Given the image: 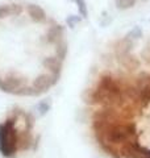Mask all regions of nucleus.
<instances>
[{
    "label": "nucleus",
    "mask_w": 150,
    "mask_h": 158,
    "mask_svg": "<svg viewBox=\"0 0 150 158\" xmlns=\"http://www.w3.org/2000/svg\"><path fill=\"white\" fill-rule=\"evenodd\" d=\"M25 9H27V13H28V17L32 20L33 23H37V24H44L48 21V15L45 12V9L38 6V4H34V3H29L25 6Z\"/></svg>",
    "instance_id": "nucleus-7"
},
{
    "label": "nucleus",
    "mask_w": 150,
    "mask_h": 158,
    "mask_svg": "<svg viewBox=\"0 0 150 158\" xmlns=\"http://www.w3.org/2000/svg\"><path fill=\"white\" fill-rule=\"evenodd\" d=\"M8 16H13L11 4H0V19H6Z\"/></svg>",
    "instance_id": "nucleus-17"
},
{
    "label": "nucleus",
    "mask_w": 150,
    "mask_h": 158,
    "mask_svg": "<svg viewBox=\"0 0 150 158\" xmlns=\"http://www.w3.org/2000/svg\"><path fill=\"white\" fill-rule=\"evenodd\" d=\"M82 20H83V19H82L81 16H77V15H70L69 17H66V24H67L69 28L74 29L79 23L82 21Z\"/></svg>",
    "instance_id": "nucleus-18"
},
{
    "label": "nucleus",
    "mask_w": 150,
    "mask_h": 158,
    "mask_svg": "<svg viewBox=\"0 0 150 158\" xmlns=\"http://www.w3.org/2000/svg\"><path fill=\"white\" fill-rule=\"evenodd\" d=\"M120 154L123 158H136L140 149H141V145L138 144V140H131L125 144L120 145Z\"/></svg>",
    "instance_id": "nucleus-10"
},
{
    "label": "nucleus",
    "mask_w": 150,
    "mask_h": 158,
    "mask_svg": "<svg viewBox=\"0 0 150 158\" xmlns=\"http://www.w3.org/2000/svg\"><path fill=\"white\" fill-rule=\"evenodd\" d=\"M34 142H36V138H34L32 131H28L27 128L19 129V133H17V148H19V152H27L29 149H33Z\"/></svg>",
    "instance_id": "nucleus-6"
},
{
    "label": "nucleus",
    "mask_w": 150,
    "mask_h": 158,
    "mask_svg": "<svg viewBox=\"0 0 150 158\" xmlns=\"http://www.w3.org/2000/svg\"><path fill=\"white\" fill-rule=\"evenodd\" d=\"M116 59H117V62L120 63V65L129 73L137 71L140 69V66H141V61H140L136 56H133L132 53L123 54V56H116Z\"/></svg>",
    "instance_id": "nucleus-8"
},
{
    "label": "nucleus",
    "mask_w": 150,
    "mask_h": 158,
    "mask_svg": "<svg viewBox=\"0 0 150 158\" xmlns=\"http://www.w3.org/2000/svg\"><path fill=\"white\" fill-rule=\"evenodd\" d=\"M67 53H69V45H67V41L65 38L54 45V56L57 58H59L61 61H65V59H66Z\"/></svg>",
    "instance_id": "nucleus-12"
},
{
    "label": "nucleus",
    "mask_w": 150,
    "mask_h": 158,
    "mask_svg": "<svg viewBox=\"0 0 150 158\" xmlns=\"http://www.w3.org/2000/svg\"><path fill=\"white\" fill-rule=\"evenodd\" d=\"M16 123L17 118L13 115L0 123V154L4 158H15L19 152Z\"/></svg>",
    "instance_id": "nucleus-1"
},
{
    "label": "nucleus",
    "mask_w": 150,
    "mask_h": 158,
    "mask_svg": "<svg viewBox=\"0 0 150 158\" xmlns=\"http://www.w3.org/2000/svg\"><path fill=\"white\" fill-rule=\"evenodd\" d=\"M65 32H66V29H65L63 25L53 23V25L49 27L46 29V32L44 33L41 41L44 44H48V45H56L57 42L65 38Z\"/></svg>",
    "instance_id": "nucleus-5"
},
{
    "label": "nucleus",
    "mask_w": 150,
    "mask_h": 158,
    "mask_svg": "<svg viewBox=\"0 0 150 158\" xmlns=\"http://www.w3.org/2000/svg\"><path fill=\"white\" fill-rule=\"evenodd\" d=\"M100 150H103V153H106V156H108L109 158H123L121 154H120V148L113 145V144H109V142L104 141V142H100L98 144Z\"/></svg>",
    "instance_id": "nucleus-11"
},
{
    "label": "nucleus",
    "mask_w": 150,
    "mask_h": 158,
    "mask_svg": "<svg viewBox=\"0 0 150 158\" xmlns=\"http://www.w3.org/2000/svg\"><path fill=\"white\" fill-rule=\"evenodd\" d=\"M77 4V8H78V13L83 20H87L88 19V7H87V3L86 0H71Z\"/></svg>",
    "instance_id": "nucleus-15"
},
{
    "label": "nucleus",
    "mask_w": 150,
    "mask_h": 158,
    "mask_svg": "<svg viewBox=\"0 0 150 158\" xmlns=\"http://www.w3.org/2000/svg\"><path fill=\"white\" fill-rule=\"evenodd\" d=\"M106 141L120 146L131 140H138L137 127L133 121H123L111 125L106 132Z\"/></svg>",
    "instance_id": "nucleus-2"
},
{
    "label": "nucleus",
    "mask_w": 150,
    "mask_h": 158,
    "mask_svg": "<svg viewBox=\"0 0 150 158\" xmlns=\"http://www.w3.org/2000/svg\"><path fill=\"white\" fill-rule=\"evenodd\" d=\"M42 67L46 69L49 74H54V75H61L62 69H63V61H61L56 56H49L42 58Z\"/></svg>",
    "instance_id": "nucleus-9"
},
{
    "label": "nucleus",
    "mask_w": 150,
    "mask_h": 158,
    "mask_svg": "<svg viewBox=\"0 0 150 158\" xmlns=\"http://www.w3.org/2000/svg\"><path fill=\"white\" fill-rule=\"evenodd\" d=\"M137 0H115V6L120 11H128L136 6Z\"/></svg>",
    "instance_id": "nucleus-16"
},
{
    "label": "nucleus",
    "mask_w": 150,
    "mask_h": 158,
    "mask_svg": "<svg viewBox=\"0 0 150 158\" xmlns=\"http://www.w3.org/2000/svg\"><path fill=\"white\" fill-rule=\"evenodd\" d=\"M59 79H61V75H54V74L44 73V74H40V75H37L33 79L31 86L36 90V92L38 94V95L41 96L42 94L48 92L50 88L56 86Z\"/></svg>",
    "instance_id": "nucleus-4"
},
{
    "label": "nucleus",
    "mask_w": 150,
    "mask_h": 158,
    "mask_svg": "<svg viewBox=\"0 0 150 158\" xmlns=\"http://www.w3.org/2000/svg\"><path fill=\"white\" fill-rule=\"evenodd\" d=\"M142 2H149V0H142Z\"/></svg>",
    "instance_id": "nucleus-20"
},
{
    "label": "nucleus",
    "mask_w": 150,
    "mask_h": 158,
    "mask_svg": "<svg viewBox=\"0 0 150 158\" xmlns=\"http://www.w3.org/2000/svg\"><path fill=\"white\" fill-rule=\"evenodd\" d=\"M50 108H52V99L45 98V99H42V100H40V102L37 103L36 111H37V113H38L40 117H44V116H46L48 113H49Z\"/></svg>",
    "instance_id": "nucleus-13"
},
{
    "label": "nucleus",
    "mask_w": 150,
    "mask_h": 158,
    "mask_svg": "<svg viewBox=\"0 0 150 158\" xmlns=\"http://www.w3.org/2000/svg\"><path fill=\"white\" fill-rule=\"evenodd\" d=\"M142 36H144V33H142L141 27L136 25V27H133V28H132L131 31H129L127 34H125L124 38H127V40H131V41L137 42V41H140V40L142 38Z\"/></svg>",
    "instance_id": "nucleus-14"
},
{
    "label": "nucleus",
    "mask_w": 150,
    "mask_h": 158,
    "mask_svg": "<svg viewBox=\"0 0 150 158\" xmlns=\"http://www.w3.org/2000/svg\"><path fill=\"white\" fill-rule=\"evenodd\" d=\"M27 86L25 79L13 73L8 74L6 78H0V91L9 95L24 96V90Z\"/></svg>",
    "instance_id": "nucleus-3"
},
{
    "label": "nucleus",
    "mask_w": 150,
    "mask_h": 158,
    "mask_svg": "<svg viewBox=\"0 0 150 158\" xmlns=\"http://www.w3.org/2000/svg\"><path fill=\"white\" fill-rule=\"evenodd\" d=\"M136 158H150V149L149 148H145V146H141V149H140L138 154Z\"/></svg>",
    "instance_id": "nucleus-19"
}]
</instances>
